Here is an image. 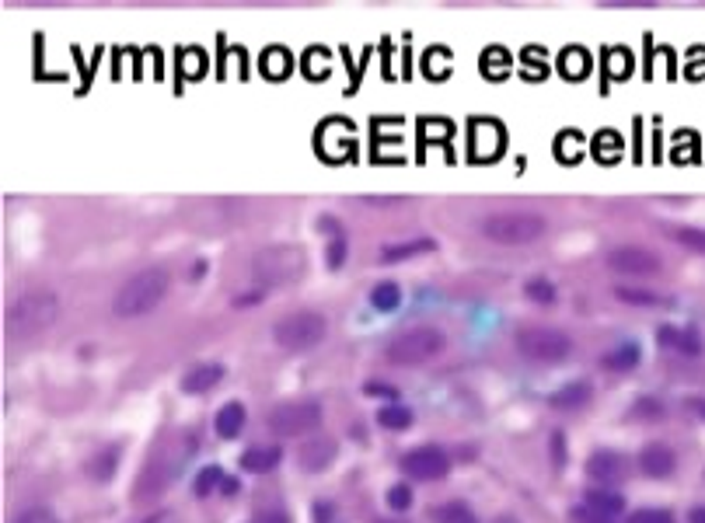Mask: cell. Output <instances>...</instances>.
Masks as SVG:
<instances>
[{
	"label": "cell",
	"instance_id": "d6986e66",
	"mask_svg": "<svg viewBox=\"0 0 705 523\" xmlns=\"http://www.w3.org/2000/svg\"><path fill=\"white\" fill-rule=\"evenodd\" d=\"M660 339H663V346H674L681 349V352H688V356H699L702 352V339H699V332H692V328H660L656 332Z\"/></svg>",
	"mask_w": 705,
	"mask_h": 523
},
{
	"label": "cell",
	"instance_id": "4fadbf2b",
	"mask_svg": "<svg viewBox=\"0 0 705 523\" xmlns=\"http://www.w3.org/2000/svg\"><path fill=\"white\" fill-rule=\"evenodd\" d=\"M221 377H224V366H221V363H199V366H192V370L182 377V391H185V395H206V391H213V388L221 384Z\"/></svg>",
	"mask_w": 705,
	"mask_h": 523
},
{
	"label": "cell",
	"instance_id": "9c48e42d",
	"mask_svg": "<svg viewBox=\"0 0 705 523\" xmlns=\"http://www.w3.org/2000/svg\"><path fill=\"white\" fill-rule=\"evenodd\" d=\"M608 269H615L622 276H653V273H660V258L649 248L622 244V248L608 251Z\"/></svg>",
	"mask_w": 705,
	"mask_h": 523
},
{
	"label": "cell",
	"instance_id": "83f0119b",
	"mask_svg": "<svg viewBox=\"0 0 705 523\" xmlns=\"http://www.w3.org/2000/svg\"><path fill=\"white\" fill-rule=\"evenodd\" d=\"M329 227H332V244H329V265H332V269H339V265H343V258H346V237H343V234H339V224H336V220H332V217H329Z\"/></svg>",
	"mask_w": 705,
	"mask_h": 523
},
{
	"label": "cell",
	"instance_id": "cb8c5ba5",
	"mask_svg": "<svg viewBox=\"0 0 705 523\" xmlns=\"http://www.w3.org/2000/svg\"><path fill=\"white\" fill-rule=\"evenodd\" d=\"M419 251H433V241H409V244H388L384 251H381V262H402V258H409V255H419Z\"/></svg>",
	"mask_w": 705,
	"mask_h": 523
},
{
	"label": "cell",
	"instance_id": "d6a6232c",
	"mask_svg": "<svg viewBox=\"0 0 705 523\" xmlns=\"http://www.w3.org/2000/svg\"><path fill=\"white\" fill-rule=\"evenodd\" d=\"M524 293H528L534 304H552L555 300V287L548 280H531L528 287H524Z\"/></svg>",
	"mask_w": 705,
	"mask_h": 523
},
{
	"label": "cell",
	"instance_id": "484cf974",
	"mask_svg": "<svg viewBox=\"0 0 705 523\" xmlns=\"http://www.w3.org/2000/svg\"><path fill=\"white\" fill-rule=\"evenodd\" d=\"M399 300H402V290H399L395 283H377L374 293H370V304H374L377 311H395Z\"/></svg>",
	"mask_w": 705,
	"mask_h": 523
},
{
	"label": "cell",
	"instance_id": "1f68e13d",
	"mask_svg": "<svg viewBox=\"0 0 705 523\" xmlns=\"http://www.w3.org/2000/svg\"><path fill=\"white\" fill-rule=\"evenodd\" d=\"M217 481H224L221 467H203V471L196 474V496H206V492H213V488H217Z\"/></svg>",
	"mask_w": 705,
	"mask_h": 523
},
{
	"label": "cell",
	"instance_id": "3957f363",
	"mask_svg": "<svg viewBox=\"0 0 705 523\" xmlns=\"http://www.w3.org/2000/svg\"><path fill=\"white\" fill-rule=\"evenodd\" d=\"M545 231H548V220L531 210H503L482 220V237L496 244H531V241H541Z\"/></svg>",
	"mask_w": 705,
	"mask_h": 523
},
{
	"label": "cell",
	"instance_id": "7c38bea8",
	"mask_svg": "<svg viewBox=\"0 0 705 523\" xmlns=\"http://www.w3.org/2000/svg\"><path fill=\"white\" fill-rule=\"evenodd\" d=\"M336 454H339V443L332 436H314V440H307L297 450V465L304 467V471H311V474H318V471H325V467L336 461Z\"/></svg>",
	"mask_w": 705,
	"mask_h": 523
},
{
	"label": "cell",
	"instance_id": "7bdbcfd3",
	"mask_svg": "<svg viewBox=\"0 0 705 523\" xmlns=\"http://www.w3.org/2000/svg\"><path fill=\"white\" fill-rule=\"evenodd\" d=\"M154 520H158V517H154ZM154 520H147V523H154Z\"/></svg>",
	"mask_w": 705,
	"mask_h": 523
},
{
	"label": "cell",
	"instance_id": "8992f818",
	"mask_svg": "<svg viewBox=\"0 0 705 523\" xmlns=\"http://www.w3.org/2000/svg\"><path fill=\"white\" fill-rule=\"evenodd\" d=\"M517 352L531 363H562L573 352V339L552 325H521L514 332Z\"/></svg>",
	"mask_w": 705,
	"mask_h": 523
},
{
	"label": "cell",
	"instance_id": "4dcf8cb0",
	"mask_svg": "<svg viewBox=\"0 0 705 523\" xmlns=\"http://www.w3.org/2000/svg\"><path fill=\"white\" fill-rule=\"evenodd\" d=\"M674 241H681L685 248H692V251H702V255H705V231H702V227H678V231H674Z\"/></svg>",
	"mask_w": 705,
	"mask_h": 523
},
{
	"label": "cell",
	"instance_id": "30bf717a",
	"mask_svg": "<svg viewBox=\"0 0 705 523\" xmlns=\"http://www.w3.org/2000/svg\"><path fill=\"white\" fill-rule=\"evenodd\" d=\"M402 471L415 481H437L451 471V458L440 447H415L402 458Z\"/></svg>",
	"mask_w": 705,
	"mask_h": 523
},
{
	"label": "cell",
	"instance_id": "8fae6325",
	"mask_svg": "<svg viewBox=\"0 0 705 523\" xmlns=\"http://www.w3.org/2000/svg\"><path fill=\"white\" fill-rule=\"evenodd\" d=\"M587 474H590V481L615 485V481H622V478L629 474V461H625L618 450H597V454H590Z\"/></svg>",
	"mask_w": 705,
	"mask_h": 523
},
{
	"label": "cell",
	"instance_id": "e0dca14e",
	"mask_svg": "<svg viewBox=\"0 0 705 523\" xmlns=\"http://www.w3.org/2000/svg\"><path fill=\"white\" fill-rule=\"evenodd\" d=\"M590 398H593V388H590L587 381H573V384L559 388L548 402H552V408H584Z\"/></svg>",
	"mask_w": 705,
	"mask_h": 523
},
{
	"label": "cell",
	"instance_id": "ba28073f",
	"mask_svg": "<svg viewBox=\"0 0 705 523\" xmlns=\"http://www.w3.org/2000/svg\"><path fill=\"white\" fill-rule=\"evenodd\" d=\"M266 426H269L276 436H283V440L304 436V433H311V429L322 426V405L311 402V398H304V402H283V405L269 408Z\"/></svg>",
	"mask_w": 705,
	"mask_h": 523
},
{
	"label": "cell",
	"instance_id": "ac0fdd59",
	"mask_svg": "<svg viewBox=\"0 0 705 523\" xmlns=\"http://www.w3.org/2000/svg\"><path fill=\"white\" fill-rule=\"evenodd\" d=\"M587 510H590V517L618 520V517H622V510H625V503H622V496H611V492H590Z\"/></svg>",
	"mask_w": 705,
	"mask_h": 523
},
{
	"label": "cell",
	"instance_id": "9a60e30c",
	"mask_svg": "<svg viewBox=\"0 0 705 523\" xmlns=\"http://www.w3.org/2000/svg\"><path fill=\"white\" fill-rule=\"evenodd\" d=\"M280 461H283V450H280V447H252V450L241 454V467H244L248 474H266V471H273Z\"/></svg>",
	"mask_w": 705,
	"mask_h": 523
},
{
	"label": "cell",
	"instance_id": "4316f807",
	"mask_svg": "<svg viewBox=\"0 0 705 523\" xmlns=\"http://www.w3.org/2000/svg\"><path fill=\"white\" fill-rule=\"evenodd\" d=\"M430 520L433 523H475L469 513V506H461V503H447V506H437L433 513H430Z\"/></svg>",
	"mask_w": 705,
	"mask_h": 523
},
{
	"label": "cell",
	"instance_id": "2e32d148",
	"mask_svg": "<svg viewBox=\"0 0 705 523\" xmlns=\"http://www.w3.org/2000/svg\"><path fill=\"white\" fill-rule=\"evenodd\" d=\"M213 429H217V436H221V440H235L237 433L244 429V405L228 402V405L217 411V419H213Z\"/></svg>",
	"mask_w": 705,
	"mask_h": 523
},
{
	"label": "cell",
	"instance_id": "f35d334b",
	"mask_svg": "<svg viewBox=\"0 0 705 523\" xmlns=\"http://www.w3.org/2000/svg\"><path fill=\"white\" fill-rule=\"evenodd\" d=\"M329 517H332V506H325V503H314V520L325 523Z\"/></svg>",
	"mask_w": 705,
	"mask_h": 523
},
{
	"label": "cell",
	"instance_id": "8d00e7d4",
	"mask_svg": "<svg viewBox=\"0 0 705 523\" xmlns=\"http://www.w3.org/2000/svg\"><path fill=\"white\" fill-rule=\"evenodd\" d=\"M14 523H59V520H57V513H53V510L35 506V510H25Z\"/></svg>",
	"mask_w": 705,
	"mask_h": 523
},
{
	"label": "cell",
	"instance_id": "ee69618b",
	"mask_svg": "<svg viewBox=\"0 0 705 523\" xmlns=\"http://www.w3.org/2000/svg\"><path fill=\"white\" fill-rule=\"evenodd\" d=\"M381 523H391V520H381Z\"/></svg>",
	"mask_w": 705,
	"mask_h": 523
},
{
	"label": "cell",
	"instance_id": "7402d4cb",
	"mask_svg": "<svg viewBox=\"0 0 705 523\" xmlns=\"http://www.w3.org/2000/svg\"><path fill=\"white\" fill-rule=\"evenodd\" d=\"M377 426H384V429H409L412 426V408L406 405H384L377 411Z\"/></svg>",
	"mask_w": 705,
	"mask_h": 523
},
{
	"label": "cell",
	"instance_id": "d4e9b609",
	"mask_svg": "<svg viewBox=\"0 0 705 523\" xmlns=\"http://www.w3.org/2000/svg\"><path fill=\"white\" fill-rule=\"evenodd\" d=\"M615 296L625 300V304H639V307H656L663 296L653 290H643V287H615Z\"/></svg>",
	"mask_w": 705,
	"mask_h": 523
},
{
	"label": "cell",
	"instance_id": "6da1fadb",
	"mask_svg": "<svg viewBox=\"0 0 705 523\" xmlns=\"http://www.w3.org/2000/svg\"><path fill=\"white\" fill-rule=\"evenodd\" d=\"M59 318V296L53 290H25L4 311V335L7 339H32L46 332Z\"/></svg>",
	"mask_w": 705,
	"mask_h": 523
},
{
	"label": "cell",
	"instance_id": "f1b7e54d",
	"mask_svg": "<svg viewBox=\"0 0 705 523\" xmlns=\"http://www.w3.org/2000/svg\"><path fill=\"white\" fill-rule=\"evenodd\" d=\"M482 70L492 73V77H503V73L510 70V53H507V50H489V53L482 57Z\"/></svg>",
	"mask_w": 705,
	"mask_h": 523
},
{
	"label": "cell",
	"instance_id": "5b68a950",
	"mask_svg": "<svg viewBox=\"0 0 705 523\" xmlns=\"http://www.w3.org/2000/svg\"><path fill=\"white\" fill-rule=\"evenodd\" d=\"M444 332L440 328H430V325H415V328H406V332H399L388 349H384V356H388V363H395V366H419V363H430L433 356H440L444 352Z\"/></svg>",
	"mask_w": 705,
	"mask_h": 523
},
{
	"label": "cell",
	"instance_id": "ffe728a7",
	"mask_svg": "<svg viewBox=\"0 0 705 523\" xmlns=\"http://www.w3.org/2000/svg\"><path fill=\"white\" fill-rule=\"evenodd\" d=\"M636 363H639V346L636 342H622V346H615L611 352L600 356L604 370H632Z\"/></svg>",
	"mask_w": 705,
	"mask_h": 523
},
{
	"label": "cell",
	"instance_id": "ab89813d",
	"mask_svg": "<svg viewBox=\"0 0 705 523\" xmlns=\"http://www.w3.org/2000/svg\"><path fill=\"white\" fill-rule=\"evenodd\" d=\"M367 395H388V398H395V388H384V384H367Z\"/></svg>",
	"mask_w": 705,
	"mask_h": 523
},
{
	"label": "cell",
	"instance_id": "603a6c76",
	"mask_svg": "<svg viewBox=\"0 0 705 523\" xmlns=\"http://www.w3.org/2000/svg\"><path fill=\"white\" fill-rule=\"evenodd\" d=\"M593 154L600 158V161H618L622 158V136L618 133H597L593 136Z\"/></svg>",
	"mask_w": 705,
	"mask_h": 523
},
{
	"label": "cell",
	"instance_id": "f546056e",
	"mask_svg": "<svg viewBox=\"0 0 705 523\" xmlns=\"http://www.w3.org/2000/svg\"><path fill=\"white\" fill-rule=\"evenodd\" d=\"M291 70V57L283 53V50H269L266 57H262V73H269V77H283Z\"/></svg>",
	"mask_w": 705,
	"mask_h": 523
},
{
	"label": "cell",
	"instance_id": "836d02e7",
	"mask_svg": "<svg viewBox=\"0 0 705 523\" xmlns=\"http://www.w3.org/2000/svg\"><path fill=\"white\" fill-rule=\"evenodd\" d=\"M562 63H566L562 70H566L569 77H584V73L590 70V66H587V53H584V50H573V53H566V57H562Z\"/></svg>",
	"mask_w": 705,
	"mask_h": 523
},
{
	"label": "cell",
	"instance_id": "44dd1931",
	"mask_svg": "<svg viewBox=\"0 0 705 523\" xmlns=\"http://www.w3.org/2000/svg\"><path fill=\"white\" fill-rule=\"evenodd\" d=\"M116 461H119V447H109V450L95 454V458H91V465H88L91 481H109V478H112V471H116Z\"/></svg>",
	"mask_w": 705,
	"mask_h": 523
},
{
	"label": "cell",
	"instance_id": "277c9868",
	"mask_svg": "<svg viewBox=\"0 0 705 523\" xmlns=\"http://www.w3.org/2000/svg\"><path fill=\"white\" fill-rule=\"evenodd\" d=\"M304 269H307V258H304V248H297V244H273V248L259 251L252 262V276L266 287L294 283L304 276Z\"/></svg>",
	"mask_w": 705,
	"mask_h": 523
},
{
	"label": "cell",
	"instance_id": "52a82bcc",
	"mask_svg": "<svg viewBox=\"0 0 705 523\" xmlns=\"http://www.w3.org/2000/svg\"><path fill=\"white\" fill-rule=\"evenodd\" d=\"M329 332V321L318 314V311H297V314H287L273 325V339L276 346L291 349V352H304V349H314Z\"/></svg>",
	"mask_w": 705,
	"mask_h": 523
},
{
	"label": "cell",
	"instance_id": "b9f144b4",
	"mask_svg": "<svg viewBox=\"0 0 705 523\" xmlns=\"http://www.w3.org/2000/svg\"><path fill=\"white\" fill-rule=\"evenodd\" d=\"M688 523H705V506H695V510L688 513Z\"/></svg>",
	"mask_w": 705,
	"mask_h": 523
},
{
	"label": "cell",
	"instance_id": "5bb4252c",
	"mask_svg": "<svg viewBox=\"0 0 705 523\" xmlns=\"http://www.w3.org/2000/svg\"><path fill=\"white\" fill-rule=\"evenodd\" d=\"M674 465H678V458H674V450L667 443H647L643 454H639V467L649 478H667L674 471Z\"/></svg>",
	"mask_w": 705,
	"mask_h": 523
},
{
	"label": "cell",
	"instance_id": "7a4b0ae2",
	"mask_svg": "<svg viewBox=\"0 0 705 523\" xmlns=\"http://www.w3.org/2000/svg\"><path fill=\"white\" fill-rule=\"evenodd\" d=\"M168 287H172V280H168L165 265H147V269L133 273L112 296L116 318H143V314H151L165 300Z\"/></svg>",
	"mask_w": 705,
	"mask_h": 523
},
{
	"label": "cell",
	"instance_id": "60d3db41",
	"mask_svg": "<svg viewBox=\"0 0 705 523\" xmlns=\"http://www.w3.org/2000/svg\"><path fill=\"white\" fill-rule=\"evenodd\" d=\"M688 408H692V411L705 422V398H688Z\"/></svg>",
	"mask_w": 705,
	"mask_h": 523
},
{
	"label": "cell",
	"instance_id": "74e56055",
	"mask_svg": "<svg viewBox=\"0 0 705 523\" xmlns=\"http://www.w3.org/2000/svg\"><path fill=\"white\" fill-rule=\"evenodd\" d=\"M252 523H291V517L283 510H266V513H259Z\"/></svg>",
	"mask_w": 705,
	"mask_h": 523
},
{
	"label": "cell",
	"instance_id": "e575fe53",
	"mask_svg": "<svg viewBox=\"0 0 705 523\" xmlns=\"http://www.w3.org/2000/svg\"><path fill=\"white\" fill-rule=\"evenodd\" d=\"M388 506H391V510H409L412 506L409 485H395V488H388Z\"/></svg>",
	"mask_w": 705,
	"mask_h": 523
},
{
	"label": "cell",
	"instance_id": "d590c367",
	"mask_svg": "<svg viewBox=\"0 0 705 523\" xmlns=\"http://www.w3.org/2000/svg\"><path fill=\"white\" fill-rule=\"evenodd\" d=\"M629 523H674V517L667 510H636Z\"/></svg>",
	"mask_w": 705,
	"mask_h": 523
}]
</instances>
